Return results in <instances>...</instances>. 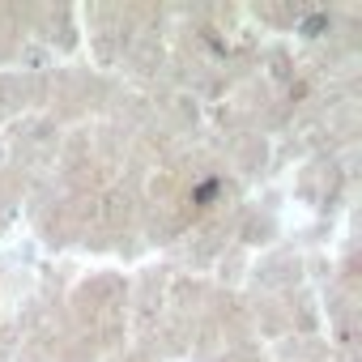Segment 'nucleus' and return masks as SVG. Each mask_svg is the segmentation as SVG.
<instances>
[]
</instances>
